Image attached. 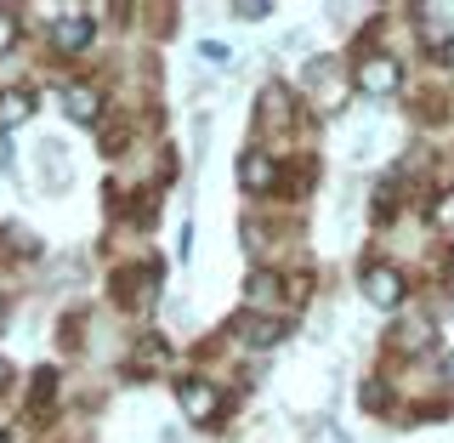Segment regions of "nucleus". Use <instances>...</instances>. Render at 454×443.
<instances>
[{
    "label": "nucleus",
    "mask_w": 454,
    "mask_h": 443,
    "mask_svg": "<svg viewBox=\"0 0 454 443\" xmlns=\"http://www.w3.org/2000/svg\"><path fill=\"white\" fill-rule=\"evenodd\" d=\"M397 80H403V68H397L392 57H364L358 63V91L364 97H392Z\"/></svg>",
    "instance_id": "f257e3e1"
},
{
    "label": "nucleus",
    "mask_w": 454,
    "mask_h": 443,
    "mask_svg": "<svg viewBox=\"0 0 454 443\" xmlns=\"http://www.w3.org/2000/svg\"><path fill=\"white\" fill-rule=\"evenodd\" d=\"M91 35H97V23L85 18V12H63V18L51 23V46L57 51H85V46H91Z\"/></svg>",
    "instance_id": "f03ea898"
},
{
    "label": "nucleus",
    "mask_w": 454,
    "mask_h": 443,
    "mask_svg": "<svg viewBox=\"0 0 454 443\" xmlns=\"http://www.w3.org/2000/svg\"><path fill=\"white\" fill-rule=\"evenodd\" d=\"M176 398H182V409H188V421L222 415V392L210 387V381H176Z\"/></svg>",
    "instance_id": "7ed1b4c3"
},
{
    "label": "nucleus",
    "mask_w": 454,
    "mask_h": 443,
    "mask_svg": "<svg viewBox=\"0 0 454 443\" xmlns=\"http://www.w3.org/2000/svg\"><path fill=\"white\" fill-rule=\"evenodd\" d=\"M364 296L375 307H403V273H392V267H369V273H364Z\"/></svg>",
    "instance_id": "20e7f679"
},
{
    "label": "nucleus",
    "mask_w": 454,
    "mask_h": 443,
    "mask_svg": "<svg viewBox=\"0 0 454 443\" xmlns=\"http://www.w3.org/2000/svg\"><path fill=\"white\" fill-rule=\"evenodd\" d=\"M63 108L74 125H97V114H103V97L91 91V85H63Z\"/></svg>",
    "instance_id": "39448f33"
},
{
    "label": "nucleus",
    "mask_w": 454,
    "mask_h": 443,
    "mask_svg": "<svg viewBox=\"0 0 454 443\" xmlns=\"http://www.w3.org/2000/svg\"><path fill=\"white\" fill-rule=\"evenodd\" d=\"M239 182H245V188H273L278 182V170H273V160H267V154H245V160H239Z\"/></svg>",
    "instance_id": "423d86ee"
},
{
    "label": "nucleus",
    "mask_w": 454,
    "mask_h": 443,
    "mask_svg": "<svg viewBox=\"0 0 454 443\" xmlns=\"http://www.w3.org/2000/svg\"><path fill=\"white\" fill-rule=\"evenodd\" d=\"M28 114H35V97H28V91H0V131L23 125Z\"/></svg>",
    "instance_id": "0eeeda50"
},
{
    "label": "nucleus",
    "mask_w": 454,
    "mask_h": 443,
    "mask_svg": "<svg viewBox=\"0 0 454 443\" xmlns=\"http://www.w3.org/2000/svg\"><path fill=\"white\" fill-rule=\"evenodd\" d=\"M278 336H284V319H250L245 324V341H250V347H273Z\"/></svg>",
    "instance_id": "6e6552de"
},
{
    "label": "nucleus",
    "mask_w": 454,
    "mask_h": 443,
    "mask_svg": "<svg viewBox=\"0 0 454 443\" xmlns=\"http://www.w3.org/2000/svg\"><path fill=\"white\" fill-rule=\"evenodd\" d=\"M278 302V279L273 273H255L250 279V307H273Z\"/></svg>",
    "instance_id": "1a4fd4ad"
},
{
    "label": "nucleus",
    "mask_w": 454,
    "mask_h": 443,
    "mask_svg": "<svg viewBox=\"0 0 454 443\" xmlns=\"http://www.w3.org/2000/svg\"><path fill=\"white\" fill-rule=\"evenodd\" d=\"M426 40H432V46H449V40H454V23L437 18V12H426Z\"/></svg>",
    "instance_id": "9d476101"
},
{
    "label": "nucleus",
    "mask_w": 454,
    "mask_h": 443,
    "mask_svg": "<svg viewBox=\"0 0 454 443\" xmlns=\"http://www.w3.org/2000/svg\"><path fill=\"white\" fill-rule=\"evenodd\" d=\"M199 57H205L210 68H227V57H233V51H227L222 40H199Z\"/></svg>",
    "instance_id": "9b49d317"
},
{
    "label": "nucleus",
    "mask_w": 454,
    "mask_h": 443,
    "mask_svg": "<svg viewBox=\"0 0 454 443\" xmlns=\"http://www.w3.org/2000/svg\"><path fill=\"white\" fill-rule=\"evenodd\" d=\"M12 46H18V18H12V12H0V57H6Z\"/></svg>",
    "instance_id": "f8f14e48"
},
{
    "label": "nucleus",
    "mask_w": 454,
    "mask_h": 443,
    "mask_svg": "<svg viewBox=\"0 0 454 443\" xmlns=\"http://www.w3.org/2000/svg\"><path fill=\"white\" fill-rule=\"evenodd\" d=\"M273 6H233V18H245V23H255V18H267Z\"/></svg>",
    "instance_id": "ddd939ff"
},
{
    "label": "nucleus",
    "mask_w": 454,
    "mask_h": 443,
    "mask_svg": "<svg viewBox=\"0 0 454 443\" xmlns=\"http://www.w3.org/2000/svg\"><path fill=\"white\" fill-rule=\"evenodd\" d=\"M6 376H12V369H6V359H0V387H6Z\"/></svg>",
    "instance_id": "4468645a"
},
{
    "label": "nucleus",
    "mask_w": 454,
    "mask_h": 443,
    "mask_svg": "<svg viewBox=\"0 0 454 443\" xmlns=\"http://www.w3.org/2000/svg\"><path fill=\"white\" fill-rule=\"evenodd\" d=\"M449 381H454V352H449Z\"/></svg>",
    "instance_id": "2eb2a0df"
}]
</instances>
